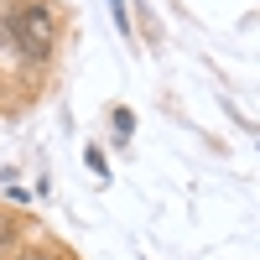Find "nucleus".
<instances>
[{"mask_svg": "<svg viewBox=\"0 0 260 260\" xmlns=\"http://www.w3.org/2000/svg\"><path fill=\"white\" fill-rule=\"evenodd\" d=\"M21 260H52V255H21Z\"/></svg>", "mask_w": 260, "mask_h": 260, "instance_id": "39448f33", "label": "nucleus"}, {"mask_svg": "<svg viewBox=\"0 0 260 260\" xmlns=\"http://www.w3.org/2000/svg\"><path fill=\"white\" fill-rule=\"evenodd\" d=\"M6 37L16 42L21 57L31 62H47L52 47H57V11L47 0H26V6H11L6 11Z\"/></svg>", "mask_w": 260, "mask_h": 260, "instance_id": "f257e3e1", "label": "nucleus"}, {"mask_svg": "<svg viewBox=\"0 0 260 260\" xmlns=\"http://www.w3.org/2000/svg\"><path fill=\"white\" fill-rule=\"evenodd\" d=\"M83 161H89V167L99 172V177H104V172H110V167H104V156H99V146H89V151H83Z\"/></svg>", "mask_w": 260, "mask_h": 260, "instance_id": "20e7f679", "label": "nucleus"}, {"mask_svg": "<svg viewBox=\"0 0 260 260\" xmlns=\"http://www.w3.org/2000/svg\"><path fill=\"white\" fill-rule=\"evenodd\" d=\"M136 130V120H130V110H115V136H130Z\"/></svg>", "mask_w": 260, "mask_h": 260, "instance_id": "7ed1b4c3", "label": "nucleus"}, {"mask_svg": "<svg viewBox=\"0 0 260 260\" xmlns=\"http://www.w3.org/2000/svg\"><path fill=\"white\" fill-rule=\"evenodd\" d=\"M11 245H16V224L0 213V250H11Z\"/></svg>", "mask_w": 260, "mask_h": 260, "instance_id": "f03ea898", "label": "nucleus"}]
</instances>
